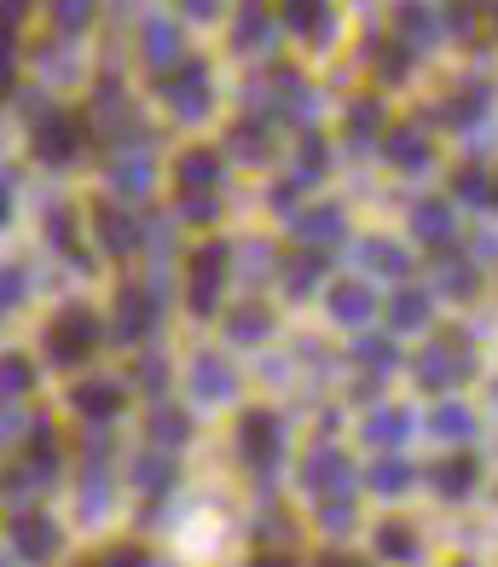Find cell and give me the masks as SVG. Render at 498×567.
Wrapping results in <instances>:
<instances>
[{
    "mask_svg": "<svg viewBox=\"0 0 498 567\" xmlns=\"http://www.w3.org/2000/svg\"><path fill=\"white\" fill-rule=\"evenodd\" d=\"M470 377V353L464 348H429L423 353V382L429 388H446V382H464Z\"/></svg>",
    "mask_w": 498,
    "mask_h": 567,
    "instance_id": "6da1fadb",
    "label": "cell"
},
{
    "mask_svg": "<svg viewBox=\"0 0 498 567\" xmlns=\"http://www.w3.org/2000/svg\"><path fill=\"white\" fill-rule=\"evenodd\" d=\"M435 481H441V492L464 498V492L475 486V463L470 458H452V463H441V469H435Z\"/></svg>",
    "mask_w": 498,
    "mask_h": 567,
    "instance_id": "7a4b0ae2",
    "label": "cell"
},
{
    "mask_svg": "<svg viewBox=\"0 0 498 567\" xmlns=\"http://www.w3.org/2000/svg\"><path fill=\"white\" fill-rule=\"evenodd\" d=\"M417 232L429 243H446L452 238V215H446L441 203H423V209H417Z\"/></svg>",
    "mask_w": 498,
    "mask_h": 567,
    "instance_id": "3957f363",
    "label": "cell"
},
{
    "mask_svg": "<svg viewBox=\"0 0 498 567\" xmlns=\"http://www.w3.org/2000/svg\"><path fill=\"white\" fill-rule=\"evenodd\" d=\"M429 319V296H417V290H406V296H394V324L400 330H412V324Z\"/></svg>",
    "mask_w": 498,
    "mask_h": 567,
    "instance_id": "277c9868",
    "label": "cell"
},
{
    "mask_svg": "<svg viewBox=\"0 0 498 567\" xmlns=\"http://www.w3.org/2000/svg\"><path fill=\"white\" fill-rule=\"evenodd\" d=\"M383 556H394V562H417V539L406 533V527H383Z\"/></svg>",
    "mask_w": 498,
    "mask_h": 567,
    "instance_id": "5b68a950",
    "label": "cell"
},
{
    "mask_svg": "<svg viewBox=\"0 0 498 567\" xmlns=\"http://www.w3.org/2000/svg\"><path fill=\"white\" fill-rule=\"evenodd\" d=\"M470 429H475V423H470V411H464V405H446L441 417H435V434H446V440H464Z\"/></svg>",
    "mask_w": 498,
    "mask_h": 567,
    "instance_id": "8992f818",
    "label": "cell"
},
{
    "mask_svg": "<svg viewBox=\"0 0 498 567\" xmlns=\"http://www.w3.org/2000/svg\"><path fill=\"white\" fill-rule=\"evenodd\" d=\"M481 110H487V93H481V87H470V93H464V99H458V105L446 110V122H475V116H481Z\"/></svg>",
    "mask_w": 498,
    "mask_h": 567,
    "instance_id": "52a82bcc",
    "label": "cell"
},
{
    "mask_svg": "<svg viewBox=\"0 0 498 567\" xmlns=\"http://www.w3.org/2000/svg\"><path fill=\"white\" fill-rule=\"evenodd\" d=\"M423 157H429V151H423V139H417V134H400V139H394V162L423 168Z\"/></svg>",
    "mask_w": 498,
    "mask_h": 567,
    "instance_id": "ba28073f",
    "label": "cell"
},
{
    "mask_svg": "<svg viewBox=\"0 0 498 567\" xmlns=\"http://www.w3.org/2000/svg\"><path fill=\"white\" fill-rule=\"evenodd\" d=\"M336 313H342V319H365V313H371V296H365V290H342Z\"/></svg>",
    "mask_w": 498,
    "mask_h": 567,
    "instance_id": "9c48e42d",
    "label": "cell"
},
{
    "mask_svg": "<svg viewBox=\"0 0 498 567\" xmlns=\"http://www.w3.org/2000/svg\"><path fill=\"white\" fill-rule=\"evenodd\" d=\"M441 290H452V296H470V290H475V272H470V267L441 272Z\"/></svg>",
    "mask_w": 498,
    "mask_h": 567,
    "instance_id": "30bf717a",
    "label": "cell"
},
{
    "mask_svg": "<svg viewBox=\"0 0 498 567\" xmlns=\"http://www.w3.org/2000/svg\"><path fill=\"white\" fill-rule=\"evenodd\" d=\"M394 434H406V411H388L371 423V440H394Z\"/></svg>",
    "mask_w": 498,
    "mask_h": 567,
    "instance_id": "8fae6325",
    "label": "cell"
},
{
    "mask_svg": "<svg viewBox=\"0 0 498 567\" xmlns=\"http://www.w3.org/2000/svg\"><path fill=\"white\" fill-rule=\"evenodd\" d=\"M406 481H412V469H406V463H383V469H377V486H383V492H400Z\"/></svg>",
    "mask_w": 498,
    "mask_h": 567,
    "instance_id": "7c38bea8",
    "label": "cell"
},
{
    "mask_svg": "<svg viewBox=\"0 0 498 567\" xmlns=\"http://www.w3.org/2000/svg\"><path fill=\"white\" fill-rule=\"evenodd\" d=\"M313 481H319V486H342V481H348V469H342L336 458H319V463H313Z\"/></svg>",
    "mask_w": 498,
    "mask_h": 567,
    "instance_id": "4fadbf2b",
    "label": "cell"
},
{
    "mask_svg": "<svg viewBox=\"0 0 498 567\" xmlns=\"http://www.w3.org/2000/svg\"><path fill=\"white\" fill-rule=\"evenodd\" d=\"M400 18H406V29H412L417 41H423V35H429V29H435V24H429V12H423V6H406V12H400Z\"/></svg>",
    "mask_w": 498,
    "mask_h": 567,
    "instance_id": "5bb4252c",
    "label": "cell"
},
{
    "mask_svg": "<svg viewBox=\"0 0 498 567\" xmlns=\"http://www.w3.org/2000/svg\"><path fill=\"white\" fill-rule=\"evenodd\" d=\"M458 191H464L470 203H487V180H481V174H458Z\"/></svg>",
    "mask_w": 498,
    "mask_h": 567,
    "instance_id": "9a60e30c",
    "label": "cell"
},
{
    "mask_svg": "<svg viewBox=\"0 0 498 567\" xmlns=\"http://www.w3.org/2000/svg\"><path fill=\"white\" fill-rule=\"evenodd\" d=\"M475 12H481V0H452V29H470Z\"/></svg>",
    "mask_w": 498,
    "mask_h": 567,
    "instance_id": "2e32d148",
    "label": "cell"
},
{
    "mask_svg": "<svg viewBox=\"0 0 498 567\" xmlns=\"http://www.w3.org/2000/svg\"><path fill=\"white\" fill-rule=\"evenodd\" d=\"M360 353H365V359H371V365H388V359H394V353H388L383 342H360Z\"/></svg>",
    "mask_w": 498,
    "mask_h": 567,
    "instance_id": "e0dca14e",
    "label": "cell"
},
{
    "mask_svg": "<svg viewBox=\"0 0 498 567\" xmlns=\"http://www.w3.org/2000/svg\"><path fill=\"white\" fill-rule=\"evenodd\" d=\"M493 191H498V186H493Z\"/></svg>",
    "mask_w": 498,
    "mask_h": 567,
    "instance_id": "ac0fdd59",
    "label": "cell"
}]
</instances>
